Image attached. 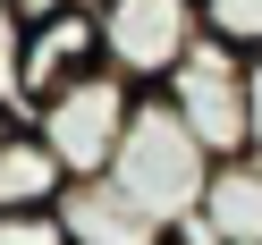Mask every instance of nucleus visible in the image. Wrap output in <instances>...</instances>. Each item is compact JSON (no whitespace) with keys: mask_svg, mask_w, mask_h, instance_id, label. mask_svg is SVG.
Masks as SVG:
<instances>
[{"mask_svg":"<svg viewBox=\"0 0 262 245\" xmlns=\"http://www.w3.org/2000/svg\"><path fill=\"white\" fill-rule=\"evenodd\" d=\"M59 220H68V245H169V228L110 177H76L59 194Z\"/></svg>","mask_w":262,"mask_h":245,"instance_id":"obj_6","label":"nucleus"},{"mask_svg":"<svg viewBox=\"0 0 262 245\" xmlns=\"http://www.w3.org/2000/svg\"><path fill=\"white\" fill-rule=\"evenodd\" d=\"M169 110L203 136V152L211 161H237V152H254V59L245 51H228V42H194V59L169 76Z\"/></svg>","mask_w":262,"mask_h":245,"instance_id":"obj_3","label":"nucleus"},{"mask_svg":"<svg viewBox=\"0 0 262 245\" xmlns=\"http://www.w3.org/2000/svg\"><path fill=\"white\" fill-rule=\"evenodd\" d=\"M194 220L211 228V245H262V152L211 161V186Z\"/></svg>","mask_w":262,"mask_h":245,"instance_id":"obj_7","label":"nucleus"},{"mask_svg":"<svg viewBox=\"0 0 262 245\" xmlns=\"http://www.w3.org/2000/svg\"><path fill=\"white\" fill-rule=\"evenodd\" d=\"M17 26H42V17H59V9H76V0H0Z\"/></svg>","mask_w":262,"mask_h":245,"instance_id":"obj_12","label":"nucleus"},{"mask_svg":"<svg viewBox=\"0 0 262 245\" xmlns=\"http://www.w3.org/2000/svg\"><path fill=\"white\" fill-rule=\"evenodd\" d=\"M136 102H144V93L127 85V76L93 68V76H76L68 93H51L42 110H26V119H34L42 144L68 161V177H110V161H119V144H127V119H136Z\"/></svg>","mask_w":262,"mask_h":245,"instance_id":"obj_4","label":"nucleus"},{"mask_svg":"<svg viewBox=\"0 0 262 245\" xmlns=\"http://www.w3.org/2000/svg\"><path fill=\"white\" fill-rule=\"evenodd\" d=\"M17 42H26V26L0 9V110H17Z\"/></svg>","mask_w":262,"mask_h":245,"instance_id":"obj_11","label":"nucleus"},{"mask_svg":"<svg viewBox=\"0 0 262 245\" xmlns=\"http://www.w3.org/2000/svg\"><path fill=\"white\" fill-rule=\"evenodd\" d=\"M102 17V68L136 93H161L203 42V0H93Z\"/></svg>","mask_w":262,"mask_h":245,"instance_id":"obj_2","label":"nucleus"},{"mask_svg":"<svg viewBox=\"0 0 262 245\" xmlns=\"http://www.w3.org/2000/svg\"><path fill=\"white\" fill-rule=\"evenodd\" d=\"M203 34L245 51V59H262V0H203Z\"/></svg>","mask_w":262,"mask_h":245,"instance_id":"obj_9","label":"nucleus"},{"mask_svg":"<svg viewBox=\"0 0 262 245\" xmlns=\"http://www.w3.org/2000/svg\"><path fill=\"white\" fill-rule=\"evenodd\" d=\"M254 152H262V59H254Z\"/></svg>","mask_w":262,"mask_h":245,"instance_id":"obj_13","label":"nucleus"},{"mask_svg":"<svg viewBox=\"0 0 262 245\" xmlns=\"http://www.w3.org/2000/svg\"><path fill=\"white\" fill-rule=\"evenodd\" d=\"M110 186L136 194L161 228H178V220H194V211H203L211 152H203V136L169 110V93H144V102H136L127 144H119V161H110Z\"/></svg>","mask_w":262,"mask_h":245,"instance_id":"obj_1","label":"nucleus"},{"mask_svg":"<svg viewBox=\"0 0 262 245\" xmlns=\"http://www.w3.org/2000/svg\"><path fill=\"white\" fill-rule=\"evenodd\" d=\"M93 68H102V17H93V0H76L59 17L26 26V42H17V110H42L51 93H68Z\"/></svg>","mask_w":262,"mask_h":245,"instance_id":"obj_5","label":"nucleus"},{"mask_svg":"<svg viewBox=\"0 0 262 245\" xmlns=\"http://www.w3.org/2000/svg\"><path fill=\"white\" fill-rule=\"evenodd\" d=\"M0 245H68L59 211H0Z\"/></svg>","mask_w":262,"mask_h":245,"instance_id":"obj_10","label":"nucleus"},{"mask_svg":"<svg viewBox=\"0 0 262 245\" xmlns=\"http://www.w3.org/2000/svg\"><path fill=\"white\" fill-rule=\"evenodd\" d=\"M17 127H26V110H0V144H9V136H17Z\"/></svg>","mask_w":262,"mask_h":245,"instance_id":"obj_14","label":"nucleus"},{"mask_svg":"<svg viewBox=\"0 0 262 245\" xmlns=\"http://www.w3.org/2000/svg\"><path fill=\"white\" fill-rule=\"evenodd\" d=\"M68 161L42 144V127L26 119L17 136L0 144V211H59V194H68Z\"/></svg>","mask_w":262,"mask_h":245,"instance_id":"obj_8","label":"nucleus"}]
</instances>
